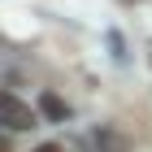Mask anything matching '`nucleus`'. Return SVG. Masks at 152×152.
<instances>
[{
  "mask_svg": "<svg viewBox=\"0 0 152 152\" xmlns=\"http://www.w3.org/2000/svg\"><path fill=\"white\" fill-rule=\"evenodd\" d=\"M35 152H65V148H61V143H39Z\"/></svg>",
  "mask_w": 152,
  "mask_h": 152,
  "instance_id": "obj_3",
  "label": "nucleus"
},
{
  "mask_svg": "<svg viewBox=\"0 0 152 152\" xmlns=\"http://www.w3.org/2000/svg\"><path fill=\"white\" fill-rule=\"evenodd\" d=\"M0 126L4 130H31V126H39V117H35V109L26 104L22 96L0 91Z\"/></svg>",
  "mask_w": 152,
  "mask_h": 152,
  "instance_id": "obj_1",
  "label": "nucleus"
},
{
  "mask_svg": "<svg viewBox=\"0 0 152 152\" xmlns=\"http://www.w3.org/2000/svg\"><path fill=\"white\" fill-rule=\"evenodd\" d=\"M39 104H44V113H48V117H65V104H61L57 96H44Z\"/></svg>",
  "mask_w": 152,
  "mask_h": 152,
  "instance_id": "obj_2",
  "label": "nucleus"
}]
</instances>
